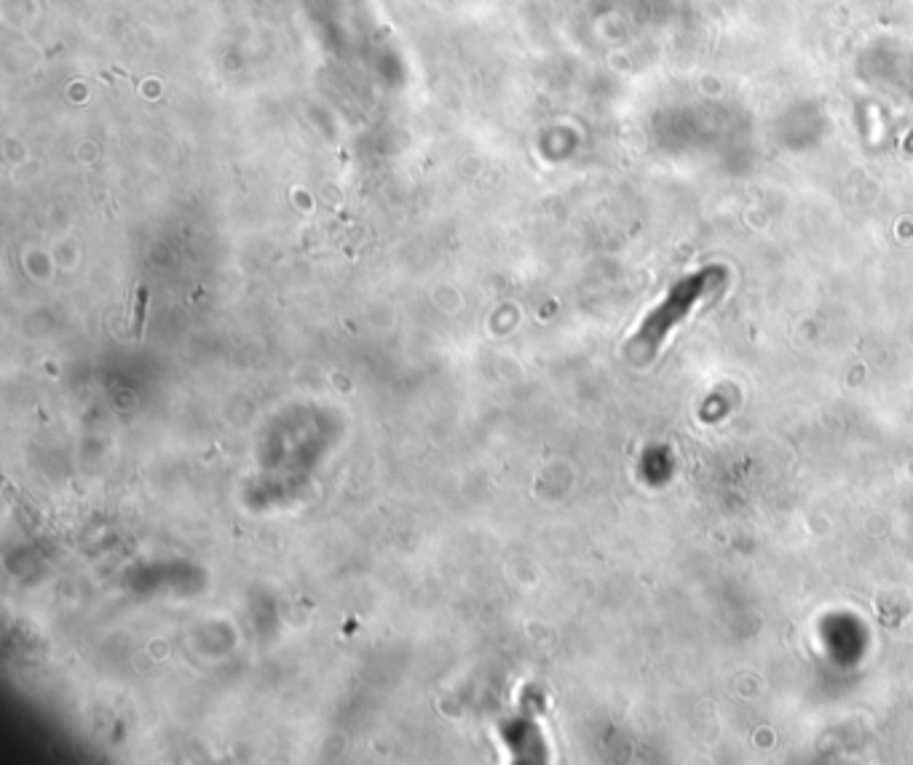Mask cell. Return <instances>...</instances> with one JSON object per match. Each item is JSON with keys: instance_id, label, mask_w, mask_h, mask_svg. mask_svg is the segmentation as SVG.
Masks as SVG:
<instances>
[{"instance_id": "obj_1", "label": "cell", "mask_w": 913, "mask_h": 765, "mask_svg": "<svg viewBox=\"0 0 913 765\" xmlns=\"http://www.w3.org/2000/svg\"><path fill=\"white\" fill-rule=\"evenodd\" d=\"M723 279V273L718 268H705V271L694 273L689 279L678 281L673 289H670V295L664 297L662 305L654 308V311L648 313L646 321L640 324V332L635 335L630 346L635 348H659L670 330L678 327L686 316L691 313V308L702 300V297L710 292V289L718 287V281Z\"/></svg>"}]
</instances>
